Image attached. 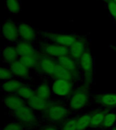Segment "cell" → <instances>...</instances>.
<instances>
[{
    "label": "cell",
    "mask_w": 116,
    "mask_h": 130,
    "mask_svg": "<svg viewBox=\"0 0 116 130\" xmlns=\"http://www.w3.org/2000/svg\"><path fill=\"white\" fill-rule=\"evenodd\" d=\"M88 85H84L77 88L71 95L70 100V107L74 110L82 109L87 105L89 100V93Z\"/></svg>",
    "instance_id": "6da1fadb"
},
{
    "label": "cell",
    "mask_w": 116,
    "mask_h": 130,
    "mask_svg": "<svg viewBox=\"0 0 116 130\" xmlns=\"http://www.w3.org/2000/svg\"><path fill=\"white\" fill-rule=\"evenodd\" d=\"M79 66L83 71L85 85H90L93 81L94 60L89 51H86L79 60Z\"/></svg>",
    "instance_id": "7a4b0ae2"
},
{
    "label": "cell",
    "mask_w": 116,
    "mask_h": 130,
    "mask_svg": "<svg viewBox=\"0 0 116 130\" xmlns=\"http://www.w3.org/2000/svg\"><path fill=\"white\" fill-rule=\"evenodd\" d=\"M41 35L56 44L69 47L77 40V37L72 34H63L50 31L41 32Z\"/></svg>",
    "instance_id": "3957f363"
},
{
    "label": "cell",
    "mask_w": 116,
    "mask_h": 130,
    "mask_svg": "<svg viewBox=\"0 0 116 130\" xmlns=\"http://www.w3.org/2000/svg\"><path fill=\"white\" fill-rule=\"evenodd\" d=\"M69 110L59 104H52L44 112L45 117L50 121L57 123L65 119L69 115Z\"/></svg>",
    "instance_id": "277c9868"
},
{
    "label": "cell",
    "mask_w": 116,
    "mask_h": 130,
    "mask_svg": "<svg viewBox=\"0 0 116 130\" xmlns=\"http://www.w3.org/2000/svg\"><path fill=\"white\" fill-rule=\"evenodd\" d=\"M13 112L14 117L20 121V123L26 125H34L37 123L36 116L29 106L24 104Z\"/></svg>",
    "instance_id": "5b68a950"
},
{
    "label": "cell",
    "mask_w": 116,
    "mask_h": 130,
    "mask_svg": "<svg viewBox=\"0 0 116 130\" xmlns=\"http://www.w3.org/2000/svg\"><path fill=\"white\" fill-rule=\"evenodd\" d=\"M40 50L44 55L48 56L60 58L65 55H69V47L49 43H41L40 44Z\"/></svg>",
    "instance_id": "8992f818"
},
{
    "label": "cell",
    "mask_w": 116,
    "mask_h": 130,
    "mask_svg": "<svg viewBox=\"0 0 116 130\" xmlns=\"http://www.w3.org/2000/svg\"><path fill=\"white\" fill-rule=\"evenodd\" d=\"M56 65L57 62L53 60L50 57L43 54L39 56L37 69L40 73L53 77Z\"/></svg>",
    "instance_id": "52a82bcc"
},
{
    "label": "cell",
    "mask_w": 116,
    "mask_h": 130,
    "mask_svg": "<svg viewBox=\"0 0 116 130\" xmlns=\"http://www.w3.org/2000/svg\"><path fill=\"white\" fill-rule=\"evenodd\" d=\"M2 33L4 38L12 42L16 41L19 37L18 26L11 20H6L3 22Z\"/></svg>",
    "instance_id": "ba28073f"
},
{
    "label": "cell",
    "mask_w": 116,
    "mask_h": 130,
    "mask_svg": "<svg viewBox=\"0 0 116 130\" xmlns=\"http://www.w3.org/2000/svg\"><path fill=\"white\" fill-rule=\"evenodd\" d=\"M72 89V81L64 79H56L52 86L53 93L61 97H65L69 95L71 93Z\"/></svg>",
    "instance_id": "9c48e42d"
},
{
    "label": "cell",
    "mask_w": 116,
    "mask_h": 130,
    "mask_svg": "<svg viewBox=\"0 0 116 130\" xmlns=\"http://www.w3.org/2000/svg\"><path fill=\"white\" fill-rule=\"evenodd\" d=\"M56 62L61 65L65 69L71 72L73 75L74 77L77 79L79 78V72L77 70L76 60L69 55H65L62 57L57 58Z\"/></svg>",
    "instance_id": "30bf717a"
},
{
    "label": "cell",
    "mask_w": 116,
    "mask_h": 130,
    "mask_svg": "<svg viewBox=\"0 0 116 130\" xmlns=\"http://www.w3.org/2000/svg\"><path fill=\"white\" fill-rule=\"evenodd\" d=\"M94 100L105 108L116 107V93H103L96 94Z\"/></svg>",
    "instance_id": "8fae6325"
},
{
    "label": "cell",
    "mask_w": 116,
    "mask_h": 130,
    "mask_svg": "<svg viewBox=\"0 0 116 130\" xmlns=\"http://www.w3.org/2000/svg\"><path fill=\"white\" fill-rule=\"evenodd\" d=\"M18 28L19 37L22 38L24 41L30 43L36 39V31L30 24L21 23L18 25Z\"/></svg>",
    "instance_id": "7c38bea8"
},
{
    "label": "cell",
    "mask_w": 116,
    "mask_h": 130,
    "mask_svg": "<svg viewBox=\"0 0 116 130\" xmlns=\"http://www.w3.org/2000/svg\"><path fill=\"white\" fill-rule=\"evenodd\" d=\"M86 51L85 43L81 39H77L75 43L69 47V55L75 60L79 61Z\"/></svg>",
    "instance_id": "4fadbf2b"
},
{
    "label": "cell",
    "mask_w": 116,
    "mask_h": 130,
    "mask_svg": "<svg viewBox=\"0 0 116 130\" xmlns=\"http://www.w3.org/2000/svg\"><path fill=\"white\" fill-rule=\"evenodd\" d=\"M52 104L48 100L39 97L35 95L30 99L28 100V105L33 110H36L38 111L45 112L48 109Z\"/></svg>",
    "instance_id": "5bb4252c"
},
{
    "label": "cell",
    "mask_w": 116,
    "mask_h": 130,
    "mask_svg": "<svg viewBox=\"0 0 116 130\" xmlns=\"http://www.w3.org/2000/svg\"><path fill=\"white\" fill-rule=\"evenodd\" d=\"M4 103L6 107L14 112L24 104L22 98L18 95H8L4 98Z\"/></svg>",
    "instance_id": "9a60e30c"
},
{
    "label": "cell",
    "mask_w": 116,
    "mask_h": 130,
    "mask_svg": "<svg viewBox=\"0 0 116 130\" xmlns=\"http://www.w3.org/2000/svg\"><path fill=\"white\" fill-rule=\"evenodd\" d=\"M10 69L15 76L23 79H26L29 77V69L27 68L24 64H22L19 60L11 64Z\"/></svg>",
    "instance_id": "2e32d148"
},
{
    "label": "cell",
    "mask_w": 116,
    "mask_h": 130,
    "mask_svg": "<svg viewBox=\"0 0 116 130\" xmlns=\"http://www.w3.org/2000/svg\"><path fill=\"white\" fill-rule=\"evenodd\" d=\"M18 56H19V54H18V51L14 47L6 46L2 50V60L6 63L11 64L15 61L18 60L17 59Z\"/></svg>",
    "instance_id": "e0dca14e"
},
{
    "label": "cell",
    "mask_w": 116,
    "mask_h": 130,
    "mask_svg": "<svg viewBox=\"0 0 116 130\" xmlns=\"http://www.w3.org/2000/svg\"><path fill=\"white\" fill-rule=\"evenodd\" d=\"M16 48L18 51L20 57L37 54L36 50L34 48V47L33 46V45L31 44L29 42L24 41L18 43V44L16 45Z\"/></svg>",
    "instance_id": "ac0fdd59"
},
{
    "label": "cell",
    "mask_w": 116,
    "mask_h": 130,
    "mask_svg": "<svg viewBox=\"0 0 116 130\" xmlns=\"http://www.w3.org/2000/svg\"><path fill=\"white\" fill-rule=\"evenodd\" d=\"M24 85V84L16 79H10L2 85V90L7 93H15Z\"/></svg>",
    "instance_id": "d6986e66"
},
{
    "label": "cell",
    "mask_w": 116,
    "mask_h": 130,
    "mask_svg": "<svg viewBox=\"0 0 116 130\" xmlns=\"http://www.w3.org/2000/svg\"><path fill=\"white\" fill-rule=\"evenodd\" d=\"M53 77L56 79H64V80H67V81H72L73 79H75L71 72H69L68 70L65 69L61 65L59 64L58 63L56 67V69H55Z\"/></svg>",
    "instance_id": "ffe728a7"
},
{
    "label": "cell",
    "mask_w": 116,
    "mask_h": 130,
    "mask_svg": "<svg viewBox=\"0 0 116 130\" xmlns=\"http://www.w3.org/2000/svg\"><path fill=\"white\" fill-rule=\"evenodd\" d=\"M39 56H39L38 54L37 53L35 54L20 56L19 60L28 69H33L37 68V67Z\"/></svg>",
    "instance_id": "44dd1931"
},
{
    "label": "cell",
    "mask_w": 116,
    "mask_h": 130,
    "mask_svg": "<svg viewBox=\"0 0 116 130\" xmlns=\"http://www.w3.org/2000/svg\"><path fill=\"white\" fill-rule=\"evenodd\" d=\"M109 112L107 110H101L94 112L92 115L91 123L90 127L92 128H97L102 125L103 122L104 118L105 117L106 114Z\"/></svg>",
    "instance_id": "7402d4cb"
},
{
    "label": "cell",
    "mask_w": 116,
    "mask_h": 130,
    "mask_svg": "<svg viewBox=\"0 0 116 130\" xmlns=\"http://www.w3.org/2000/svg\"><path fill=\"white\" fill-rule=\"evenodd\" d=\"M92 115L84 114L77 119V130H85L90 127Z\"/></svg>",
    "instance_id": "603a6c76"
},
{
    "label": "cell",
    "mask_w": 116,
    "mask_h": 130,
    "mask_svg": "<svg viewBox=\"0 0 116 130\" xmlns=\"http://www.w3.org/2000/svg\"><path fill=\"white\" fill-rule=\"evenodd\" d=\"M5 7L12 14H17L21 10L20 0H5Z\"/></svg>",
    "instance_id": "cb8c5ba5"
},
{
    "label": "cell",
    "mask_w": 116,
    "mask_h": 130,
    "mask_svg": "<svg viewBox=\"0 0 116 130\" xmlns=\"http://www.w3.org/2000/svg\"><path fill=\"white\" fill-rule=\"evenodd\" d=\"M35 95L41 98L49 100L50 95V88L48 84L46 83H43L39 85L35 91Z\"/></svg>",
    "instance_id": "d4e9b609"
},
{
    "label": "cell",
    "mask_w": 116,
    "mask_h": 130,
    "mask_svg": "<svg viewBox=\"0 0 116 130\" xmlns=\"http://www.w3.org/2000/svg\"><path fill=\"white\" fill-rule=\"evenodd\" d=\"M17 95L20 96L21 98L25 100H29L31 98H32L33 95H35V91L33 90L30 87L23 85L21 88L17 92Z\"/></svg>",
    "instance_id": "484cf974"
},
{
    "label": "cell",
    "mask_w": 116,
    "mask_h": 130,
    "mask_svg": "<svg viewBox=\"0 0 116 130\" xmlns=\"http://www.w3.org/2000/svg\"><path fill=\"white\" fill-rule=\"evenodd\" d=\"M116 122V113L107 112L104 118L102 127L105 129L112 127Z\"/></svg>",
    "instance_id": "4316f807"
},
{
    "label": "cell",
    "mask_w": 116,
    "mask_h": 130,
    "mask_svg": "<svg viewBox=\"0 0 116 130\" xmlns=\"http://www.w3.org/2000/svg\"><path fill=\"white\" fill-rule=\"evenodd\" d=\"M14 74L12 73L10 69H8L5 67H1L0 69V79L1 80H10L12 79Z\"/></svg>",
    "instance_id": "83f0119b"
},
{
    "label": "cell",
    "mask_w": 116,
    "mask_h": 130,
    "mask_svg": "<svg viewBox=\"0 0 116 130\" xmlns=\"http://www.w3.org/2000/svg\"><path fill=\"white\" fill-rule=\"evenodd\" d=\"M107 4V10L109 12L110 15L113 19L114 21L116 20V3L113 2L111 0H108L107 2H106Z\"/></svg>",
    "instance_id": "f1b7e54d"
},
{
    "label": "cell",
    "mask_w": 116,
    "mask_h": 130,
    "mask_svg": "<svg viewBox=\"0 0 116 130\" xmlns=\"http://www.w3.org/2000/svg\"><path fill=\"white\" fill-rule=\"evenodd\" d=\"M61 130H77V119H72L65 122Z\"/></svg>",
    "instance_id": "f546056e"
},
{
    "label": "cell",
    "mask_w": 116,
    "mask_h": 130,
    "mask_svg": "<svg viewBox=\"0 0 116 130\" xmlns=\"http://www.w3.org/2000/svg\"><path fill=\"white\" fill-rule=\"evenodd\" d=\"M2 130H23L22 123L18 122H12L5 125Z\"/></svg>",
    "instance_id": "4dcf8cb0"
},
{
    "label": "cell",
    "mask_w": 116,
    "mask_h": 130,
    "mask_svg": "<svg viewBox=\"0 0 116 130\" xmlns=\"http://www.w3.org/2000/svg\"><path fill=\"white\" fill-rule=\"evenodd\" d=\"M42 130H59V129H58V128H57L56 127H55V126L50 125V126H46V127H45Z\"/></svg>",
    "instance_id": "1f68e13d"
},
{
    "label": "cell",
    "mask_w": 116,
    "mask_h": 130,
    "mask_svg": "<svg viewBox=\"0 0 116 130\" xmlns=\"http://www.w3.org/2000/svg\"><path fill=\"white\" fill-rule=\"evenodd\" d=\"M111 48L113 50L115 51V52H116V46H113V45H111Z\"/></svg>",
    "instance_id": "d6a6232c"
},
{
    "label": "cell",
    "mask_w": 116,
    "mask_h": 130,
    "mask_svg": "<svg viewBox=\"0 0 116 130\" xmlns=\"http://www.w3.org/2000/svg\"><path fill=\"white\" fill-rule=\"evenodd\" d=\"M102 1H103V2H107L108 1V0H102Z\"/></svg>",
    "instance_id": "836d02e7"
},
{
    "label": "cell",
    "mask_w": 116,
    "mask_h": 130,
    "mask_svg": "<svg viewBox=\"0 0 116 130\" xmlns=\"http://www.w3.org/2000/svg\"><path fill=\"white\" fill-rule=\"evenodd\" d=\"M111 1H113V2H115V3H116V0H111Z\"/></svg>",
    "instance_id": "e575fe53"
},
{
    "label": "cell",
    "mask_w": 116,
    "mask_h": 130,
    "mask_svg": "<svg viewBox=\"0 0 116 130\" xmlns=\"http://www.w3.org/2000/svg\"><path fill=\"white\" fill-rule=\"evenodd\" d=\"M112 130H116V128H114V129H113Z\"/></svg>",
    "instance_id": "d590c367"
},
{
    "label": "cell",
    "mask_w": 116,
    "mask_h": 130,
    "mask_svg": "<svg viewBox=\"0 0 116 130\" xmlns=\"http://www.w3.org/2000/svg\"><path fill=\"white\" fill-rule=\"evenodd\" d=\"M115 24H116V20H115Z\"/></svg>",
    "instance_id": "8d00e7d4"
}]
</instances>
